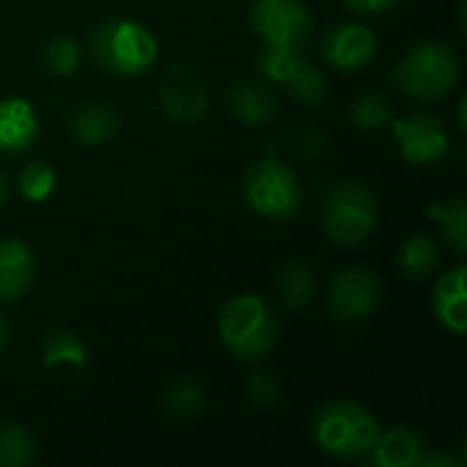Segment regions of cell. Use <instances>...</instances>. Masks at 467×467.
Wrapping results in <instances>:
<instances>
[{
	"label": "cell",
	"mask_w": 467,
	"mask_h": 467,
	"mask_svg": "<svg viewBox=\"0 0 467 467\" xmlns=\"http://www.w3.org/2000/svg\"><path fill=\"white\" fill-rule=\"evenodd\" d=\"M227 104L246 126H260L276 115V93L260 82H235L227 93Z\"/></svg>",
	"instance_id": "cell-16"
},
{
	"label": "cell",
	"mask_w": 467,
	"mask_h": 467,
	"mask_svg": "<svg viewBox=\"0 0 467 467\" xmlns=\"http://www.w3.org/2000/svg\"><path fill=\"white\" fill-rule=\"evenodd\" d=\"M79 60H82V49L68 36H52L41 47V66L55 77H71L79 68Z\"/></svg>",
	"instance_id": "cell-22"
},
{
	"label": "cell",
	"mask_w": 467,
	"mask_h": 467,
	"mask_svg": "<svg viewBox=\"0 0 467 467\" xmlns=\"http://www.w3.org/2000/svg\"><path fill=\"white\" fill-rule=\"evenodd\" d=\"M306 66V60L301 57V52L298 49H279V47H268L263 55H260V71L271 79V82H276V85H290L296 77H298V71Z\"/></svg>",
	"instance_id": "cell-24"
},
{
	"label": "cell",
	"mask_w": 467,
	"mask_h": 467,
	"mask_svg": "<svg viewBox=\"0 0 467 467\" xmlns=\"http://www.w3.org/2000/svg\"><path fill=\"white\" fill-rule=\"evenodd\" d=\"M389 118H391V109L386 99H380L378 93H364L350 104V120L361 129H380Z\"/></svg>",
	"instance_id": "cell-27"
},
{
	"label": "cell",
	"mask_w": 467,
	"mask_h": 467,
	"mask_svg": "<svg viewBox=\"0 0 467 467\" xmlns=\"http://www.w3.org/2000/svg\"><path fill=\"white\" fill-rule=\"evenodd\" d=\"M118 126H120L118 112L109 104H101V101L85 104L71 115V134L82 145H104V142H109L115 137Z\"/></svg>",
	"instance_id": "cell-17"
},
{
	"label": "cell",
	"mask_w": 467,
	"mask_h": 467,
	"mask_svg": "<svg viewBox=\"0 0 467 467\" xmlns=\"http://www.w3.org/2000/svg\"><path fill=\"white\" fill-rule=\"evenodd\" d=\"M353 11H358V14H386V11H391L400 0H345Z\"/></svg>",
	"instance_id": "cell-29"
},
{
	"label": "cell",
	"mask_w": 467,
	"mask_h": 467,
	"mask_svg": "<svg viewBox=\"0 0 467 467\" xmlns=\"http://www.w3.org/2000/svg\"><path fill=\"white\" fill-rule=\"evenodd\" d=\"M161 109L172 123H194L208 109V88L189 66H170L159 85Z\"/></svg>",
	"instance_id": "cell-10"
},
{
	"label": "cell",
	"mask_w": 467,
	"mask_h": 467,
	"mask_svg": "<svg viewBox=\"0 0 467 467\" xmlns=\"http://www.w3.org/2000/svg\"><path fill=\"white\" fill-rule=\"evenodd\" d=\"M8 345H11V326H8V320L0 315V353H3Z\"/></svg>",
	"instance_id": "cell-31"
},
{
	"label": "cell",
	"mask_w": 467,
	"mask_h": 467,
	"mask_svg": "<svg viewBox=\"0 0 467 467\" xmlns=\"http://www.w3.org/2000/svg\"><path fill=\"white\" fill-rule=\"evenodd\" d=\"M421 454H424L421 435L408 427H397V430L378 435L367 457H372V462L380 467H416Z\"/></svg>",
	"instance_id": "cell-15"
},
{
	"label": "cell",
	"mask_w": 467,
	"mask_h": 467,
	"mask_svg": "<svg viewBox=\"0 0 467 467\" xmlns=\"http://www.w3.org/2000/svg\"><path fill=\"white\" fill-rule=\"evenodd\" d=\"M427 213L432 219L441 222L443 227V238L446 244L457 252V254H465L467 252V202L465 197H454L451 202L446 205H427Z\"/></svg>",
	"instance_id": "cell-21"
},
{
	"label": "cell",
	"mask_w": 467,
	"mask_h": 467,
	"mask_svg": "<svg viewBox=\"0 0 467 467\" xmlns=\"http://www.w3.org/2000/svg\"><path fill=\"white\" fill-rule=\"evenodd\" d=\"M312 435L326 454L339 460H356L372 451L380 435V424L364 405L350 400H337V402H326L315 413Z\"/></svg>",
	"instance_id": "cell-4"
},
{
	"label": "cell",
	"mask_w": 467,
	"mask_h": 467,
	"mask_svg": "<svg viewBox=\"0 0 467 467\" xmlns=\"http://www.w3.org/2000/svg\"><path fill=\"white\" fill-rule=\"evenodd\" d=\"M438 268V246L430 235L416 233L405 241L402 252H400V271L410 279V282H424L432 276V271Z\"/></svg>",
	"instance_id": "cell-19"
},
{
	"label": "cell",
	"mask_w": 467,
	"mask_h": 467,
	"mask_svg": "<svg viewBox=\"0 0 467 467\" xmlns=\"http://www.w3.org/2000/svg\"><path fill=\"white\" fill-rule=\"evenodd\" d=\"M419 465L421 467H427V465H454V467H460L462 462L460 460H454V457H446V454H421V460H419Z\"/></svg>",
	"instance_id": "cell-30"
},
{
	"label": "cell",
	"mask_w": 467,
	"mask_h": 467,
	"mask_svg": "<svg viewBox=\"0 0 467 467\" xmlns=\"http://www.w3.org/2000/svg\"><path fill=\"white\" fill-rule=\"evenodd\" d=\"M36 279V257L19 238H0V304L19 301Z\"/></svg>",
	"instance_id": "cell-13"
},
{
	"label": "cell",
	"mask_w": 467,
	"mask_h": 467,
	"mask_svg": "<svg viewBox=\"0 0 467 467\" xmlns=\"http://www.w3.org/2000/svg\"><path fill=\"white\" fill-rule=\"evenodd\" d=\"M161 402L175 416H194V413H200L205 408V391H202L200 383H194L189 378H181V380L167 386Z\"/></svg>",
	"instance_id": "cell-26"
},
{
	"label": "cell",
	"mask_w": 467,
	"mask_h": 467,
	"mask_svg": "<svg viewBox=\"0 0 467 467\" xmlns=\"http://www.w3.org/2000/svg\"><path fill=\"white\" fill-rule=\"evenodd\" d=\"M16 186L27 202H44L57 186V172L44 161H27L19 172Z\"/></svg>",
	"instance_id": "cell-25"
},
{
	"label": "cell",
	"mask_w": 467,
	"mask_h": 467,
	"mask_svg": "<svg viewBox=\"0 0 467 467\" xmlns=\"http://www.w3.org/2000/svg\"><path fill=\"white\" fill-rule=\"evenodd\" d=\"M36 460V441L19 424L0 427V467H25Z\"/></svg>",
	"instance_id": "cell-23"
},
{
	"label": "cell",
	"mask_w": 467,
	"mask_h": 467,
	"mask_svg": "<svg viewBox=\"0 0 467 467\" xmlns=\"http://www.w3.org/2000/svg\"><path fill=\"white\" fill-rule=\"evenodd\" d=\"M249 397L257 402V405H276V397H279V389H276V383H274V378H268V375H257V378H252V383H249Z\"/></svg>",
	"instance_id": "cell-28"
},
{
	"label": "cell",
	"mask_w": 467,
	"mask_h": 467,
	"mask_svg": "<svg viewBox=\"0 0 467 467\" xmlns=\"http://www.w3.org/2000/svg\"><path fill=\"white\" fill-rule=\"evenodd\" d=\"M383 296V282L375 271L369 268H345L337 274V279L331 282V312L337 320L342 323H358L367 320Z\"/></svg>",
	"instance_id": "cell-8"
},
{
	"label": "cell",
	"mask_w": 467,
	"mask_h": 467,
	"mask_svg": "<svg viewBox=\"0 0 467 467\" xmlns=\"http://www.w3.org/2000/svg\"><path fill=\"white\" fill-rule=\"evenodd\" d=\"M380 205L378 197L358 181H345L334 186L323 202L326 235L339 246L364 244L378 227Z\"/></svg>",
	"instance_id": "cell-5"
},
{
	"label": "cell",
	"mask_w": 467,
	"mask_h": 467,
	"mask_svg": "<svg viewBox=\"0 0 467 467\" xmlns=\"http://www.w3.org/2000/svg\"><path fill=\"white\" fill-rule=\"evenodd\" d=\"M378 52V36L361 22H339L326 30L323 57L337 71L364 68Z\"/></svg>",
	"instance_id": "cell-11"
},
{
	"label": "cell",
	"mask_w": 467,
	"mask_h": 467,
	"mask_svg": "<svg viewBox=\"0 0 467 467\" xmlns=\"http://www.w3.org/2000/svg\"><path fill=\"white\" fill-rule=\"evenodd\" d=\"M249 22L265 47L301 52L312 36V14L304 0H254Z\"/></svg>",
	"instance_id": "cell-7"
},
{
	"label": "cell",
	"mask_w": 467,
	"mask_h": 467,
	"mask_svg": "<svg viewBox=\"0 0 467 467\" xmlns=\"http://www.w3.org/2000/svg\"><path fill=\"white\" fill-rule=\"evenodd\" d=\"M397 145L402 156L421 167V164H438L449 153V129L441 118L416 112L408 118H397L391 123Z\"/></svg>",
	"instance_id": "cell-9"
},
{
	"label": "cell",
	"mask_w": 467,
	"mask_h": 467,
	"mask_svg": "<svg viewBox=\"0 0 467 467\" xmlns=\"http://www.w3.org/2000/svg\"><path fill=\"white\" fill-rule=\"evenodd\" d=\"M315 274L306 263L301 260H290L282 265L279 276H276V296L287 309H304L315 293Z\"/></svg>",
	"instance_id": "cell-18"
},
{
	"label": "cell",
	"mask_w": 467,
	"mask_h": 467,
	"mask_svg": "<svg viewBox=\"0 0 467 467\" xmlns=\"http://www.w3.org/2000/svg\"><path fill=\"white\" fill-rule=\"evenodd\" d=\"M460 57L446 41L424 38L408 49V55L391 71V79L416 101H441L460 82Z\"/></svg>",
	"instance_id": "cell-2"
},
{
	"label": "cell",
	"mask_w": 467,
	"mask_h": 467,
	"mask_svg": "<svg viewBox=\"0 0 467 467\" xmlns=\"http://www.w3.org/2000/svg\"><path fill=\"white\" fill-rule=\"evenodd\" d=\"M276 317L260 296L244 293L230 298L219 312V339L241 361H260L276 345Z\"/></svg>",
	"instance_id": "cell-3"
},
{
	"label": "cell",
	"mask_w": 467,
	"mask_h": 467,
	"mask_svg": "<svg viewBox=\"0 0 467 467\" xmlns=\"http://www.w3.org/2000/svg\"><path fill=\"white\" fill-rule=\"evenodd\" d=\"M244 200L257 216L285 222L301 211L304 192L298 175L285 161L260 159L244 175Z\"/></svg>",
	"instance_id": "cell-6"
},
{
	"label": "cell",
	"mask_w": 467,
	"mask_h": 467,
	"mask_svg": "<svg viewBox=\"0 0 467 467\" xmlns=\"http://www.w3.org/2000/svg\"><path fill=\"white\" fill-rule=\"evenodd\" d=\"M5 200H8V181H5V175L0 172V205H5Z\"/></svg>",
	"instance_id": "cell-32"
},
{
	"label": "cell",
	"mask_w": 467,
	"mask_h": 467,
	"mask_svg": "<svg viewBox=\"0 0 467 467\" xmlns=\"http://www.w3.org/2000/svg\"><path fill=\"white\" fill-rule=\"evenodd\" d=\"M467 268L457 265L454 271L443 274L432 293V309L438 323L451 331L454 337H462L467 331Z\"/></svg>",
	"instance_id": "cell-14"
},
{
	"label": "cell",
	"mask_w": 467,
	"mask_h": 467,
	"mask_svg": "<svg viewBox=\"0 0 467 467\" xmlns=\"http://www.w3.org/2000/svg\"><path fill=\"white\" fill-rule=\"evenodd\" d=\"M38 115L36 107L22 96L0 99V153L16 156L33 148L38 140Z\"/></svg>",
	"instance_id": "cell-12"
},
{
	"label": "cell",
	"mask_w": 467,
	"mask_h": 467,
	"mask_svg": "<svg viewBox=\"0 0 467 467\" xmlns=\"http://www.w3.org/2000/svg\"><path fill=\"white\" fill-rule=\"evenodd\" d=\"M90 57L109 74L142 77L159 60L156 36L137 19H107L90 30Z\"/></svg>",
	"instance_id": "cell-1"
},
{
	"label": "cell",
	"mask_w": 467,
	"mask_h": 467,
	"mask_svg": "<svg viewBox=\"0 0 467 467\" xmlns=\"http://www.w3.org/2000/svg\"><path fill=\"white\" fill-rule=\"evenodd\" d=\"M85 364H88V348L77 334L52 331L44 339V367L47 369H57V367L82 369Z\"/></svg>",
	"instance_id": "cell-20"
}]
</instances>
